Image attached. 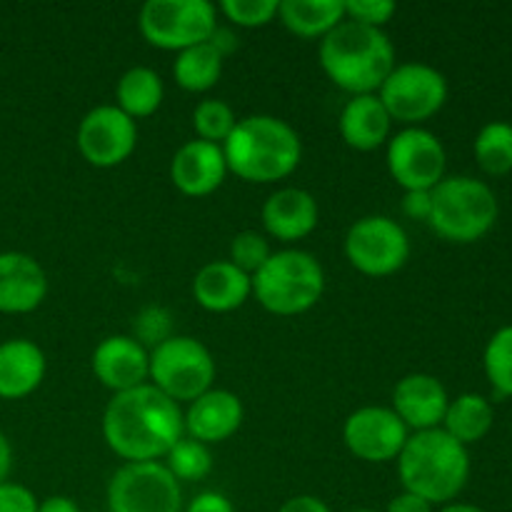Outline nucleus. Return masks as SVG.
I'll use <instances>...</instances> for the list:
<instances>
[{
    "instance_id": "f257e3e1",
    "label": "nucleus",
    "mask_w": 512,
    "mask_h": 512,
    "mask_svg": "<svg viewBox=\"0 0 512 512\" xmlns=\"http://www.w3.org/2000/svg\"><path fill=\"white\" fill-rule=\"evenodd\" d=\"M100 430L105 445L123 463H160L185 438L180 405L150 383L113 395Z\"/></svg>"
},
{
    "instance_id": "f03ea898",
    "label": "nucleus",
    "mask_w": 512,
    "mask_h": 512,
    "mask_svg": "<svg viewBox=\"0 0 512 512\" xmlns=\"http://www.w3.org/2000/svg\"><path fill=\"white\" fill-rule=\"evenodd\" d=\"M228 173L245 183H278L290 178L303 160L298 130L275 115H248L235 123L223 143Z\"/></svg>"
},
{
    "instance_id": "7ed1b4c3",
    "label": "nucleus",
    "mask_w": 512,
    "mask_h": 512,
    "mask_svg": "<svg viewBox=\"0 0 512 512\" xmlns=\"http://www.w3.org/2000/svg\"><path fill=\"white\" fill-rule=\"evenodd\" d=\"M318 58L330 83L350 93V98L378 93L398 65L390 35L353 20H343L320 40Z\"/></svg>"
},
{
    "instance_id": "20e7f679",
    "label": "nucleus",
    "mask_w": 512,
    "mask_h": 512,
    "mask_svg": "<svg viewBox=\"0 0 512 512\" xmlns=\"http://www.w3.org/2000/svg\"><path fill=\"white\" fill-rule=\"evenodd\" d=\"M395 463L403 490L428 500L433 508L455 503L470 480L468 448L443 428L410 433Z\"/></svg>"
},
{
    "instance_id": "39448f33",
    "label": "nucleus",
    "mask_w": 512,
    "mask_h": 512,
    "mask_svg": "<svg viewBox=\"0 0 512 512\" xmlns=\"http://www.w3.org/2000/svg\"><path fill=\"white\" fill-rule=\"evenodd\" d=\"M498 198L493 188L470 175H445L430 190L428 225L438 238L455 245L483 240L498 223Z\"/></svg>"
},
{
    "instance_id": "423d86ee",
    "label": "nucleus",
    "mask_w": 512,
    "mask_h": 512,
    "mask_svg": "<svg viewBox=\"0 0 512 512\" xmlns=\"http://www.w3.org/2000/svg\"><path fill=\"white\" fill-rule=\"evenodd\" d=\"M325 293V270L313 253L300 248L275 250L253 275V295L278 318L308 313Z\"/></svg>"
},
{
    "instance_id": "0eeeda50",
    "label": "nucleus",
    "mask_w": 512,
    "mask_h": 512,
    "mask_svg": "<svg viewBox=\"0 0 512 512\" xmlns=\"http://www.w3.org/2000/svg\"><path fill=\"white\" fill-rule=\"evenodd\" d=\"M215 358L205 343L190 335H173L150 350L148 383L175 403H193L215 383Z\"/></svg>"
},
{
    "instance_id": "6e6552de",
    "label": "nucleus",
    "mask_w": 512,
    "mask_h": 512,
    "mask_svg": "<svg viewBox=\"0 0 512 512\" xmlns=\"http://www.w3.org/2000/svg\"><path fill=\"white\" fill-rule=\"evenodd\" d=\"M393 123L418 128L448 103V78L428 63H398L378 90Z\"/></svg>"
},
{
    "instance_id": "1a4fd4ad",
    "label": "nucleus",
    "mask_w": 512,
    "mask_h": 512,
    "mask_svg": "<svg viewBox=\"0 0 512 512\" xmlns=\"http://www.w3.org/2000/svg\"><path fill=\"white\" fill-rule=\"evenodd\" d=\"M138 28L153 48L180 53L208 43L218 20L215 5L208 0H148L140 8Z\"/></svg>"
},
{
    "instance_id": "9d476101",
    "label": "nucleus",
    "mask_w": 512,
    "mask_h": 512,
    "mask_svg": "<svg viewBox=\"0 0 512 512\" xmlns=\"http://www.w3.org/2000/svg\"><path fill=\"white\" fill-rule=\"evenodd\" d=\"M345 258L368 278H388L410 260V238L398 220L388 215H365L345 233Z\"/></svg>"
},
{
    "instance_id": "9b49d317",
    "label": "nucleus",
    "mask_w": 512,
    "mask_h": 512,
    "mask_svg": "<svg viewBox=\"0 0 512 512\" xmlns=\"http://www.w3.org/2000/svg\"><path fill=\"white\" fill-rule=\"evenodd\" d=\"M108 512H183V488L160 463H123L108 483Z\"/></svg>"
},
{
    "instance_id": "f8f14e48",
    "label": "nucleus",
    "mask_w": 512,
    "mask_h": 512,
    "mask_svg": "<svg viewBox=\"0 0 512 512\" xmlns=\"http://www.w3.org/2000/svg\"><path fill=\"white\" fill-rule=\"evenodd\" d=\"M388 173L405 193L433 190L445 178L448 153L443 140L428 128H403L385 145Z\"/></svg>"
},
{
    "instance_id": "ddd939ff",
    "label": "nucleus",
    "mask_w": 512,
    "mask_h": 512,
    "mask_svg": "<svg viewBox=\"0 0 512 512\" xmlns=\"http://www.w3.org/2000/svg\"><path fill=\"white\" fill-rule=\"evenodd\" d=\"M75 145L93 168H115L135 153L138 125L118 105H95L78 123Z\"/></svg>"
},
{
    "instance_id": "4468645a",
    "label": "nucleus",
    "mask_w": 512,
    "mask_h": 512,
    "mask_svg": "<svg viewBox=\"0 0 512 512\" xmlns=\"http://www.w3.org/2000/svg\"><path fill=\"white\" fill-rule=\"evenodd\" d=\"M410 430L385 405H365L350 413L343 425V443L363 463H393L403 453Z\"/></svg>"
},
{
    "instance_id": "2eb2a0df",
    "label": "nucleus",
    "mask_w": 512,
    "mask_h": 512,
    "mask_svg": "<svg viewBox=\"0 0 512 512\" xmlns=\"http://www.w3.org/2000/svg\"><path fill=\"white\" fill-rule=\"evenodd\" d=\"M95 380L110 393H128L150 378V353L133 335H108L100 340L90 358Z\"/></svg>"
},
{
    "instance_id": "dca6fc26",
    "label": "nucleus",
    "mask_w": 512,
    "mask_h": 512,
    "mask_svg": "<svg viewBox=\"0 0 512 512\" xmlns=\"http://www.w3.org/2000/svg\"><path fill=\"white\" fill-rule=\"evenodd\" d=\"M450 395L443 380L430 373H410L393 388V413L410 433H425L443 425Z\"/></svg>"
},
{
    "instance_id": "f3484780",
    "label": "nucleus",
    "mask_w": 512,
    "mask_h": 512,
    "mask_svg": "<svg viewBox=\"0 0 512 512\" xmlns=\"http://www.w3.org/2000/svg\"><path fill=\"white\" fill-rule=\"evenodd\" d=\"M228 175L223 145L205 143V140H188L175 150L170 160V180L175 190L188 198H205L213 195Z\"/></svg>"
},
{
    "instance_id": "a211bd4d",
    "label": "nucleus",
    "mask_w": 512,
    "mask_h": 512,
    "mask_svg": "<svg viewBox=\"0 0 512 512\" xmlns=\"http://www.w3.org/2000/svg\"><path fill=\"white\" fill-rule=\"evenodd\" d=\"M245 420L243 400L223 388H210L195 398L183 413L185 435L203 445H218L233 438Z\"/></svg>"
},
{
    "instance_id": "6ab92c4d",
    "label": "nucleus",
    "mask_w": 512,
    "mask_h": 512,
    "mask_svg": "<svg viewBox=\"0 0 512 512\" xmlns=\"http://www.w3.org/2000/svg\"><path fill=\"white\" fill-rule=\"evenodd\" d=\"M48 295L45 268L28 253H0V313L28 315L43 305Z\"/></svg>"
},
{
    "instance_id": "aec40b11",
    "label": "nucleus",
    "mask_w": 512,
    "mask_h": 512,
    "mask_svg": "<svg viewBox=\"0 0 512 512\" xmlns=\"http://www.w3.org/2000/svg\"><path fill=\"white\" fill-rule=\"evenodd\" d=\"M260 220L268 238L278 243H298L318 228V200L305 188H280L263 203Z\"/></svg>"
},
{
    "instance_id": "412c9836",
    "label": "nucleus",
    "mask_w": 512,
    "mask_h": 512,
    "mask_svg": "<svg viewBox=\"0 0 512 512\" xmlns=\"http://www.w3.org/2000/svg\"><path fill=\"white\" fill-rule=\"evenodd\" d=\"M193 298L208 313H233L253 298V278L230 260H213L195 273Z\"/></svg>"
},
{
    "instance_id": "4be33fe9",
    "label": "nucleus",
    "mask_w": 512,
    "mask_h": 512,
    "mask_svg": "<svg viewBox=\"0 0 512 512\" xmlns=\"http://www.w3.org/2000/svg\"><path fill=\"white\" fill-rule=\"evenodd\" d=\"M48 360L43 348L28 338L0 343V400H23L43 385Z\"/></svg>"
},
{
    "instance_id": "5701e85b",
    "label": "nucleus",
    "mask_w": 512,
    "mask_h": 512,
    "mask_svg": "<svg viewBox=\"0 0 512 512\" xmlns=\"http://www.w3.org/2000/svg\"><path fill=\"white\" fill-rule=\"evenodd\" d=\"M338 130L348 148L370 153L388 145V140L393 138V118L380 103L378 93L353 95L340 110Z\"/></svg>"
},
{
    "instance_id": "b1692460",
    "label": "nucleus",
    "mask_w": 512,
    "mask_h": 512,
    "mask_svg": "<svg viewBox=\"0 0 512 512\" xmlns=\"http://www.w3.org/2000/svg\"><path fill=\"white\" fill-rule=\"evenodd\" d=\"M278 20L298 38L323 40L345 20V0H280Z\"/></svg>"
},
{
    "instance_id": "393cba45",
    "label": "nucleus",
    "mask_w": 512,
    "mask_h": 512,
    "mask_svg": "<svg viewBox=\"0 0 512 512\" xmlns=\"http://www.w3.org/2000/svg\"><path fill=\"white\" fill-rule=\"evenodd\" d=\"M495 423V410L485 395L480 393H463L455 400H450L448 410L440 428L458 440L460 445H475L493 430Z\"/></svg>"
},
{
    "instance_id": "a878e982",
    "label": "nucleus",
    "mask_w": 512,
    "mask_h": 512,
    "mask_svg": "<svg viewBox=\"0 0 512 512\" xmlns=\"http://www.w3.org/2000/svg\"><path fill=\"white\" fill-rule=\"evenodd\" d=\"M115 100H118L115 105L128 118H150L158 113L165 100L163 78L148 65H135L120 75L118 85H115Z\"/></svg>"
},
{
    "instance_id": "bb28decb",
    "label": "nucleus",
    "mask_w": 512,
    "mask_h": 512,
    "mask_svg": "<svg viewBox=\"0 0 512 512\" xmlns=\"http://www.w3.org/2000/svg\"><path fill=\"white\" fill-rule=\"evenodd\" d=\"M225 58L210 43L180 50L173 63V78L188 93H208L223 75Z\"/></svg>"
},
{
    "instance_id": "cd10ccee",
    "label": "nucleus",
    "mask_w": 512,
    "mask_h": 512,
    "mask_svg": "<svg viewBox=\"0 0 512 512\" xmlns=\"http://www.w3.org/2000/svg\"><path fill=\"white\" fill-rule=\"evenodd\" d=\"M475 160L488 175H508L512 170V125L493 120L483 125L473 143Z\"/></svg>"
},
{
    "instance_id": "c85d7f7f",
    "label": "nucleus",
    "mask_w": 512,
    "mask_h": 512,
    "mask_svg": "<svg viewBox=\"0 0 512 512\" xmlns=\"http://www.w3.org/2000/svg\"><path fill=\"white\" fill-rule=\"evenodd\" d=\"M163 465L178 483H200L213 473L215 460L210 445H203L185 435L170 448V453L163 458Z\"/></svg>"
},
{
    "instance_id": "c756f323",
    "label": "nucleus",
    "mask_w": 512,
    "mask_h": 512,
    "mask_svg": "<svg viewBox=\"0 0 512 512\" xmlns=\"http://www.w3.org/2000/svg\"><path fill=\"white\" fill-rule=\"evenodd\" d=\"M483 368L493 385L495 398H512V325L500 328L488 340L483 353Z\"/></svg>"
},
{
    "instance_id": "7c9ffc66",
    "label": "nucleus",
    "mask_w": 512,
    "mask_h": 512,
    "mask_svg": "<svg viewBox=\"0 0 512 512\" xmlns=\"http://www.w3.org/2000/svg\"><path fill=\"white\" fill-rule=\"evenodd\" d=\"M235 123H238L235 110L225 100L205 98L193 110L195 135H198V140H205V143L223 145L228 135L233 133Z\"/></svg>"
},
{
    "instance_id": "2f4dec72",
    "label": "nucleus",
    "mask_w": 512,
    "mask_h": 512,
    "mask_svg": "<svg viewBox=\"0 0 512 512\" xmlns=\"http://www.w3.org/2000/svg\"><path fill=\"white\" fill-rule=\"evenodd\" d=\"M270 255H273L270 238L268 235L258 233V230H243V233H238L233 240H230L228 260L235 265V268L248 273L250 278H253L265 263H268Z\"/></svg>"
},
{
    "instance_id": "473e14b6",
    "label": "nucleus",
    "mask_w": 512,
    "mask_h": 512,
    "mask_svg": "<svg viewBox=\"0 0 512 512\" xmlns=\"http://www.w3.org/2000/svg\"><path fill=\"white\" fill-rule=\"evenodd\" d=\"M133 335L145 350H155L165 340L173 338V315L163 305H145L133 318Z\"/></svg>"
},
{
    "instance_id": "72a5a7b5",
    "label": "nucleus",
    "mask_w": 512,
    "mask_h": 512,
    "mask_svg": "<svg viewBox=\"0 0 512 512\" xmlns=\"http://www.w3.org/2000/svg\"><path fill=\"white\" fill-rule=\"evenodd\" d=\"M280 0H223L220 13L238 28H265L278 18Z\"/></svg>"
},
{
    "instance_id": "f704fd0d",
    "label": "nucleus",
    "mask_w": 512,
    "mask_h": 512,
    "mask_svg": "<svg viewBox=\"0 0 512 512\" xmlns=\"http://www.w3.org/2000/svg\"><path fill=\"white\" fill-rule=\"evenodd\" d=\"M395 13H398V5L390 0H345V20L368 25V28L383 30Z\"/></svg>"
},
{
    "instance_id": "c9c22d12",
    "label": "nucleus",
    "mask_w": 512,
    "mask_h": 512,
    "mask_svg": "<svg viewBox=\"0 0 512 512\" xmlns=\"http://www.w3.org/2000/svg\"><path fill=\"white\" fill-rule=\"evenodd\" d=\"M40 500L25 485L5 480L0 485V512H38Z\"/></svg>"
},
{
    "instance_id": "e433bc0d",
    "label": "nucleus",
    "mask_w": 512,
    "mask_h": 512,
    "mask_svg": "<svg viewBox=\"0 0 512 512\" xmlns=\"http://www.w3.org/2000/svg\"><path fill=\"white\" fill-rule=\"evenodd\" d=\"M183 510L185 512H235V505L228 495L218 493V490H203V493L195 495Z\"/></svg>"
},
{
    "instance_id": "4c0bfd02",
    "label": "nucleus",
    "mask_w": 512,
    "mask_h": 512,
    "mask_svg": "<svg viewBox=\"0 0 512 512\" xmlns=\"http://www.w3.org/2000/svg\"><path fill=\"white\" fill-rule=\"evenodd\" d=\"M403 213L408 218L428 223L430 218V190H413L403 195Z\"/></svg>"
},
{
    "instance_id": "58836bf2",
    "label": "nucleus",
    "mask_w": 512,
    "mask_h": 512,
    "mask_svg": "<svg viewBox=\"0 0 512 512\" xmlns=\"http://www.w3.org/2000/svg\"><path fill=\"white\" fill-rule=\"evenodd\" d=\"M383 512H435V508L428 500L403 490V493H398L395 498H390V503L385 505Z\"/></svg>"
},
{
    "instance_id": "ea45409f",
    "label": "nucleus",
    "mask_w": 512,
    "mask_h": 512,
    "mask_svg": "<svg viewBox=\"0 0 512 512\" xmlns=\"http://www.w3.org/2000/svg\"><path fill=\"white\" fill-rule=\"evenodd\" d=\"M278 512H333L330 505L318 495H293L280 505Z\"/></svg>"
},
{
    "instance_id": "a19ab883",
    "label": "nucleus",
    "mask_w": 512,
    "mask_h": 512,
    "mask_svg": "<svg viewBox=\"0 0 512 512\" xmlns=\"http://www.w3.org/2000/svg\"><path fill=\"white\" fill-rule=\"evenodd\" d=\"M208 43L213 45V48L218 50L223 58H228L233 50H238V35H235L230 28H223V25H218V28L213 30V35H210Z\"/></svg>"
},
{
    "instance_id": "79ce46f5",
    "label": "nucleus",
    "mask_w": 512,
    "mask_h": 512,
    "mask_svg": "<svg viewBox=\"0 0 512 512\" xmlns=\"http://www.w3.org/2000/svg\"><path fill=\"white\" fill-rule=\"evenodd\" d=\"M38 512H80V508L68 495H50V498L40 500Z\"/></svg>"
},
{
    "instance_id": "37998d69",
    "label": "nucleus",
    "mask_w": 512,
    "mask_h": 512,
    "mask_svg": "<svg viewBox=\"0 0 512 512\" xmlns=\"http://www.w3.org/2000/svg\"><path fill=\"white\" fill-rule=\"evenodd\" d=\"M10 470H13V445L0 430V485L10 478Z\"/></svg>"
},
{
    "instance_id": "c03bdc74",
    "label": "nucleus",
    "mask_w": 512,
    "mask_h": 512,
    "mask_svg": "<svg viewBox=\"0 0 512 512\" xmlns=\"http://www.w3.org/2000/svg\"><path fill=\"white\" fill-rule=\"evenodd\" d=\"M440 512H485V510L478 508V505H473V503H458V500H455V503L443 505Z\"/></svg>"
},
{
    "instance_id": "a18cd8bd",
    "label": "nucleus",
    "mask_w": 512,
    "mask_h": 512,
    "mask_svg": "<svg viewBox=\"0 0 512 512\" xmlns=\"http://www.w3.org/2000/svg\"><path fill=\"white\" fill-rule=\"evenodd\" d=\"M348 512H378V510H370V508H358V510H348Z\"/></svg>"
}]
</instances>
